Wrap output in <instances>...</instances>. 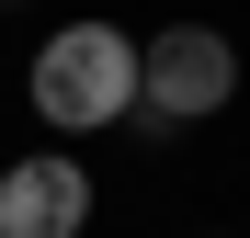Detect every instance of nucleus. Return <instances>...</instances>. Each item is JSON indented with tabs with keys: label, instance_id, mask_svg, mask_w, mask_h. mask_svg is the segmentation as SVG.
Returning <instances> with one entry per match:
<instances>
[{
	"label": "nucleus",
	"instance_id": "nucleus-4",
	"mask_svg": "<svg viewBox=\"0 0 250 238\" xmlns=\"http://www.w3.org/2000/svg\"><path fill=\"white\" fill-rule=\"evenodd\" d=\"M0 12H12V0H0Z\"/></svg>",
	"mask_w": 250,
	"mask_h": 238
},
{
	"label": "nucleus",
	"instance_id": "nucleus-3",
	"mask_svg": "<svg viewBox=\"0 0 250 238\" xmlns=\"http://www.w3.org/2000/svg\"><path fill=\"white\" fill-rule=\"evenodd\" d=\"M80 216H91V170L68 147H34L0 170V238H80Z\"/></svg>",
	"mask_w": 250,
	"mask_h": 238
},
{
	"label": "nucleus",
	"instance_id": "nucleus-1",
	"mask_svg": "<svg viewBox=\"0 0 250 238\" xmlns=\"http://www.w3.org/2000/svg\"><path fill=\"white\" fill-rule=\"evenodd\" d=\"M34 113H46L57 136H103L137 113V34L114 23H57L46 46H34Z\"/></svg>",
	"mask_w": 250,
	"mask_h": 238
},
{
	"label": "nucleus",
	"instance_id": "nucleus-2",
	"mask_svg": "<svg viewBox=\"0 0 250 238\" xmlns=\"http://www.w3.org/2000/svg\"><path fill=\"white\" fill-rule=\"evenodd\" d=\"M239 91V46L216 23H159L137 46V113L148 125H205V113H228Z\"/></svg>",
	"mask_w": 250,
	"mask_h": 238
}]
</instances>
